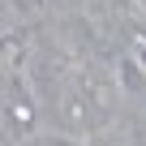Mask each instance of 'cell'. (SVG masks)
Masks as SVG:
<instances>
[{
	"instance_id": "6da1fadb",
	"label": "cell",
	"mask_w": 146,
	"mask_h": 146,
	"mask_svg": "<svg viewBox=\"0 0 146 146\" xmlns=\"http://www.w3.org/2000/svg\"><path fill=\"white\" fill-rule=\"evenodd\" d=\"M112 108H116V86L99 69L73 73L60 90V125L69 133H95L112 116Z\"/></svg>"
}]
</instances>
